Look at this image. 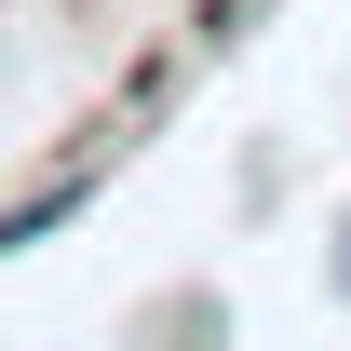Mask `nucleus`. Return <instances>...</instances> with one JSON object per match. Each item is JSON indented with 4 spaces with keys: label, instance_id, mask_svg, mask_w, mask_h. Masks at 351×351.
<instances>
[{
    "label": "nucleus",
    "instance_id": "2",
    "mask_svg": "<svg viewBox=\"0 0 351 351\" xmlns=\"http://www.w3.org/2000/svg\"><path fill=\"white\" fill-rule=\"evenodd\" d=\"M324 284H338V298H351V217H338V257H324Z\"/></svg>",
    "mask_w": 351,
    "mask_h": 351
},
{
    "label": "nucleus",
    "instance_id": "1",
    "mask_svg": "<svg viewBox=\"0 0 351 351\" xmlns=\"http://www.w3.org/2000/svg\"><path fill=\"white\" fill-rule=\"evenodd\" d=\"M95 189H108V135H95V149H82V162H68V176H41L27 203H0V257H27V243H54V230L82 217Z\"/></svg>",
    "mask_w": 351,
    "mask_h": 351
}]
</instances>
